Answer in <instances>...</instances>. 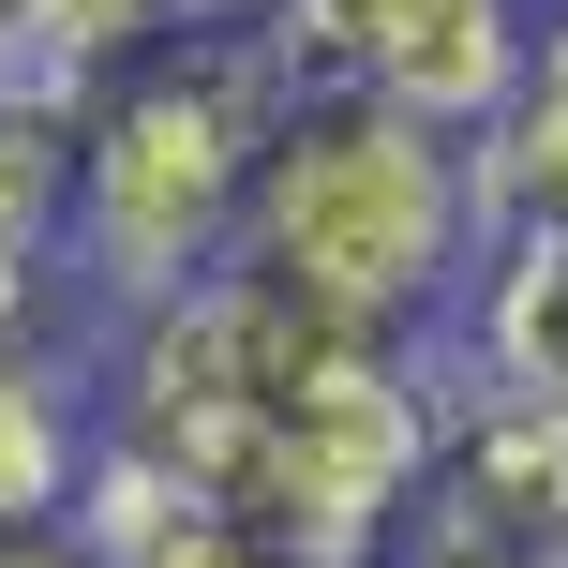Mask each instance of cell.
Returning <instances> with one entry per match:
<instances>
[{
    "label": "cell",
    "instance_id": "9",
    "mask_svg": "<svg viewBox=\"0 0 568 568\" xmlns=\"http://www.w3.org/2000/svg\"><path fill=\"white\" fill-rule=\"evenodd\" d=\"M0 16H16V0H0Z\"/></svg>",
    "mask_w": 568,
    "mask_h": 568
},
{
    "label": "cell",
    "instance_id": "1",
    "mask_svg": "<svg viewBox=\"0 0 568 568\" xmlns=\"http://www.w3.org/2000/svg\"><path fill=\"white\" fill-rule=\"evenodd\" d=\"M494 240L479 195V135L389 105L359 75H300L270 165H255V225H240V270L300 284L329 314H374V329H449L464 270Z\"/></svg>",
    "mask_w": 568,
    "mask_h": 568
},
{
    "label": "cell",
    "instance_id": "5",
    "mask_svg": "<svg viewBox=\"0 0 568 568\" xmlns=\"http://www.w3.org/2000/svg\"><path fill=\"white\" fill-rule=\"evenodd\" d=\"M434 374L494 404H568V225H494L479 270H464L449 329H434Z\"/></svg>",
    "mask_w": 568,
    "mask_h": 568
},
{
    "label": "cell",
    "instance_id": "4",
    "mask_svg": "<svg viewBox=\"0 0 568 568\" xmlns=\"http://www.w3.org/2000/svg\"><path fill=\"white\" fill-rule=\"evenodd\" d=\"M434 568H568V404H449V449L419 479Z\"/></svg>",
    "mask_w": 568,
    "mask_h": 568
},
{
    "label": "cell",
    "instance_id": "3",
    "mask_svg": "<svg viewBox=\"0 0 568 568\" xmlns=\"http://www.w3.org/2000/svg\"><path fill=\"white\" fill-rule=\"evenodd\" d=\"M270 45L300 75H359L449 135H494L539 30H524V0H270Z\"/></svg>",
    "mask_w": 568,
    "mask_h": 568
},
{
    "label": "cell",
    "instance_id": "10",
    "mask_svg": "<svg viewBox=\"0 0 568 568\" xmlns=\"http://www.w3.org/2000/svg\"><path fill=\"white\" fill-rule=\"evenodd\" d=\"M419 568H434V554H419Z\"/></svg>",
    "mask_w": 568,
    "mask_h": 568
},
{
    "label": "cell",
    "instance_id": "8",
    "mask_svg": "<svg viewBox=\"0 0 568 568\" xmlns=\"http://www.w3.org/2000/svg\"><path fill=\"white\" fill-rule=\"evenodd\" d=\"M135 568H314V554H300V539H270L255 509H180Z\"/></svg>",
    "mask_w": 568,
    "mask_h": 568
},
{
    "label": "cell",
    "instance_id": "7",
    "mask_svg": "<svg viewBox=\"0 0 568 568\" xmlns=\"http://www.w3.org/2000/svg\"><path fill=\"white\" fill-rule=\"evenodd\" d=\"M75 45H105V60H150V45H180V30H210V16H270V0H45Z\"/></svg>",
    "mask_w": 568,
    "mask_h": 568
},
{
    "label": "cell",
    "instance_id": "2",
    "mask_svg": "<svg viewBox=\"0 0 568 568\" xmlns=\"http://www.w3.org/2000/svg\"><path fill=\"white\" fill-rule=\"evenodd\" d=\"M284 105H300V60L270 45V16H210L180 45L120 60V90L75 135V270L120 314L210 284L255 225V165H270Z\"/></svg>",
    "mask_w": 568,
    "mask_h": 568
},
{
    "label": "cell",
    "instance_id": "6",
    "mask_svg": "<svg viewBox=\"0 0 568 568\" xmlns=\"http://www.w3.org/2000/svg\"><path fill=\"white\" fill-rule=\"evenodd\" d=\"M479 195H494V225H568V16L539 30L509 120L479 135Z\"/></svg>",
    "mask_w": 568,
    "mask_h": 568
}]
</instances>
